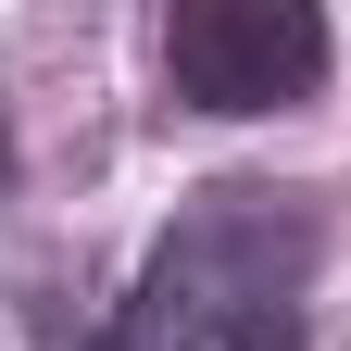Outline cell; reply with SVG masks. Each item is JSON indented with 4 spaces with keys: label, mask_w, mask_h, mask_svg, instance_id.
Returning <instances> with one entry per match:
<instances>
[{
    "label": "cell",
    "mask_w": 351,
    "mask_h": 351,
    "mask_svg": "<svg viewBox=\"0 0 351 351\" xmlns=\"http://www.w3.org/2000/svg\"><path fill=\"white\" fill-rule=\"evenodd\" d=\"M314 263H326V213L301 189H201L151 239L138 289L88 351H301Z\"/></svg>",
    "instance_id": "1"
},
{
    "label": "cell",
    "mask_w": 351,
    "mask_h": 351,
    "mask_svg": "<svg viewBox=\"0 0 351 351\" xmlns=\"http://www.w3.org/2000/svg\"><path fill=\"white\" fill-rule=\"evenodd\" d=\"M339 63V25L314 0H176L163 13V88L189 113H301Z\"/></svg>",
    "instance_id": "2"
}]
</instances>
